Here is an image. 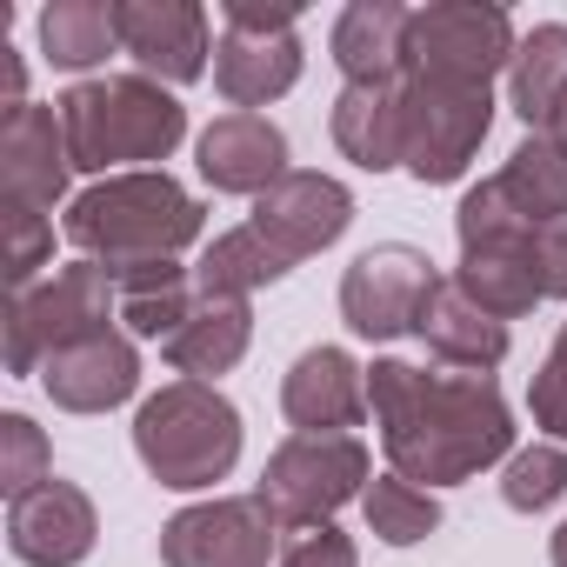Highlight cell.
<instances>
[{
  "mask_svg": "<svg viewBox=\"0 0 567 567\" xmlns=\"http://www.w3.org/2000/svg\"><path fill=\"white\" fill-rule=\"evenodd\" d=\"M368 414L381 427L388 467L414 487H461L514 454V408L494 374L414 368L381 354L368 368Z\"/></svg>",
  "mask_w": 567,
  "mask_h": 567,
  "instance_id": "cell-1",
  "label": "cell"
},
{
  "mask_svg": "<svg viewBox=\"0 0 567 567\" xmlns=\"http://www.w3.org/2000/svg\"><path fill=\"white\" fill-rule=\"evenodd\" d=\"M61 234L81 260L101 267H141V260H181V247H194L207 234V207L167 174H107L94 187H81L61 214Z\"/></svg>",
  "mask_w": 567,
  "mask_h": 567,
  "instance_id": "cell-2",
  "label": "cell"
},
{
  "mask_svg": "<svg viewBox=\"0 0 567 567\" xmlns=\"http://www.w3.org/2000/svg\"><path fill=\"white\" fill-rule=\"evenodd\" d=\"M61 127H68V154L74 174H147L161 161H174V147L187 141V107L174 87L147 81V74H94L74 81L61 101Z\"/></svg>",
  "mask_w": 567,
  "mask_h": 567,
  "instance_id": "cell-3",
  "label": "cell"
},
{
  "mask_svg": "<svg viewBox=\"0 0 567 567\" xmlns=\"http://www.w3.org/2000/svg\"><path fill=\"white\" fill-rule=\"evenodd\" d=\"M134 454L167 494H207L240 461V408L207 381H167L134 408Z\"/></svg>",
  "mask_w": 567,
  "mask_h": 567,
  "instance_id": "cell-4",
  "label": "cell"
},
{
  "mask_svg": "<svg viewBox=\"0 0 567 567\" xmlns=\"http://www.w3.org/2000/svg\"><path fill=\"white\" fill-rule=\"evenodd\" d=\"M121 321V295H114V274L101 260H68L54 267L41 288L8 295V374L14 381H41V368L94 334H114Z\"/></svg>",
  "mask_w": 567,
  "mask_h": 567,
  "instance_id": "cell-5",
  "label": "cell"
},
{
  "mask_svg": "<svg viewBox=\"0 0 567 567\" xmlns=\"http://www.w3.org/2000/svg\"><path fill=\"white\" fill-rule=\"evenodd\" d=\"M368 481H374V454H368L361 434H288L267 454L254 501L288 534V527L334 520L348 501L368 494Z\"/></svg>",
  "mask_w": 567,
  "mask_h": 567,
  "instance_id": "cell-6",
  "label": "cell"
},
{
  "mask_svg": "<svg viewBox=\"0 0 567 567\" xmlns=\"http://www.w3.org/2000/svg\"><path fill=\"white\" fill-rule=\"evenodd\" d=\"M308 54H301V14L267 8V0H227L220 41H214V87L234 114H260L280 94H295Z\"/></svg>",
  "mask_w": 567,
  "mask_h": 567,
  "instance_id": "cell-7",
  "label": "cell"
},
{
  "mask_svg": "<svg viewBox=\"0 0 567 567\" xmlns=\"http://www.w3.org/2000/svg\"><path fill=\"white\" fill-rule=\"evenodd\" d=\"M514 21L494 0H434L414 8L408 21V74L427 81H467V87H494V74L514 68Z\"/></svg>",
  "mask_w": 567,
  "mask_h": 567,
  "instance_id": "cell-8",
  "label": "cell"
},
{
  "mask_svg": "<svg viewBox=\"0 0 567 567\" xmlns=\"http://www.w3.org/2000/svg\"><path fill=\"white\" fill-rule=\"evenodd\" d=\"M408 174L421 187H447L474 167L487 127H494V87H467V81H427L408 74Z\"/></svg>",
  "mask_w": 567,
  "mask_h": 567,
  "instance_id": "cell-9",
  "label": "cell"
},
{
  "mask_svg": "<svg viewBox=\"0 0 567 567\" xmlns=\"http://www.w3.org/2000/svg\"><path fill=\"white\" fill-rule=\"evenodd\" d=\"M434 288H441V267L421 247H408V240L368 247L341 274V321L361 341H401L421 328V308L434 301Z\"/></svg>",
  "mask_w": 567,
  "mask_h": 567,
  "instance_id": "cell-10",
  "label": "cell"
},
{
  "mask_svg": "<svg viewBox=\"0 0 567 567\" xmlns=\"http://www.w3.org/2000/svg\"><path fill=\"white\" fill-rule=\"evenodd\" d=\"M280 560V527L254 494H214L161 527V567H267Z\"/></svg>",
  "mask_w": 567,
  "mask_h": 567,
  "instance_id": "cell-11",
  "label": "cell"
},
{
  "mask_svg": "<svg viewBox=\"0 0 567 567\" xmlns=\"http://www.w3.org/2000/svg\"><path fill=\"white\" fill-rule=\"evenodd\" d=\"M247 227H260L280 254L301 267V260L328 254V247L354 227V194H348V181H334V174H321V167H288V174H280V181L254 200V220H247Z\"/></svg>",
  "mask_w": 567,
  "mask_h": 567,
  "instance_id": "cell-12",
  "label": "cell"
},
{
  "mask_svg": "<svg viewBox=\"0 0 567 567\" xmlns=\"http://www.w3.org/2000/svg\"><path fill=\"white\" fill-rule=\"evenodd\" d=\"M121 54L161 87H194L214 68V21L200 0H121Z\"/></svg>",
  "mask_w": 567,
  "mask_h": 567,
  "instance_id": "cell-13",
  "label": "cell"
},
{
  "mask_svg": "<svg viewBox=\"0 0 567 567\" xmlns=\"http://www.w3.org/2000/svg\"><path fill=\"white\" fill-rule=\"evenodd\" d=\"M74 181V154H68V127L61 107H21L0 121V207H28V214H54L68 200Z\"/></svg>",
  "mask_w": 567,
  "mask_h": 567,
  "instance_id": "cell-14",
  "label": "cell"
},
{
  "mask_svg": "<svg viewBox=\"0 0 567 567\" xmlns=\"http://www.w3.org/2000/svg\"><path fill=\"white\" fill-rule=\"evenodd\" d=\"M94 540H101V514L74 481H41L28 501L8 507V554L21 567H81Z\"/></svg>",
  "mask_w": 567,
  "mask_h": 567,
  "instance_id": "cell-15",
  "label": "cell"
},
{
  "mask_svg": "<svg viewBox=\"0 0 567 567\" xmlns=\"http://www.w3.org/2000/svg\"><path fill=\"white\" fill-rule=\"evenodd\" d=\"M280 414L295 434H354L368 421V368L334 341L308 348L280 381Z\"/></svg>",
  "mask_w": 567,
  "mask_h": 567,
  "instance_id": "cell-16",
  "label": "cell"
},
{
  "mask_svg": "<svg viewBox=\"0 0 567 567\" xmlns=\"http://www.w3.org/2000/svg\"><path fill=\"white\" fill-rule=\"evenodd\" d=\"M194 167H200V181L214 194L260 200L280 174H288V134H280L267 114H220L194 141Z\"/></svg>",
  "mask_w": 567,
  "mask_h": 567,
  "instance_id": "cell-17",
  "label": "cell"
},
{
  "mask_svg": "<svg viewBox=\"0 0 567 567\" xmlns=\"http://www.w3.org/2000/svg\"><path fill=\"white\" fill-rule=\"evenodd\" d=\"M41 388L61 414H107V408L141 394V341L121 334V328L94 334V341H74L41 368Z\"/></svg>",
  "mask_w": 567,
  "mask_h": 567,
  "instance_id": "cell-18",
  "label": "cell"
},
{
  "mask_svg": "<svg viewBox=\"0 0 567 567\" xmlns=\"http://www.w3.org/2000/svg\"><path fill=\"white\" fill-rule=\"evenodd\" d=\"M408 21H414V8H401V0H348L328 34L341 81L348 87L408 81Z\"/></svg>",
  "mask_w": 567,
  "mask_h": 567,
  "instance_id": "cell-19",
  "label": "cell"
},
{
  "mask_svg": "<svg viewBox=\"0 0 567 567\" xmlns=\"http://www.w3.org/2000/svg\"><path fill=\"white\" fill-rule=\"evenodd\" d=\"M328 134L361 174L408 167V94H401V81H388V87H341L334 107H328Z\"/></svg>",
  "mask_w": 567,
  "mask_h": 567,
  "instance_id": "cell-20",
  "label": "cell"
},
{
  "mask_svg": "<svg viewBox=\"0 0 567 567\" xmlns=\"http://www.w3.org/2000/svg\"><path fill=\"white\" fill-rule=\"evenodd\" d=\"M247 341H254V308L240 301V295H207L200 288V301H194V315L181 321V334L161 348L167 354V368L181 374V381H220V374H234L240 361H247Z\"/></svg>",
  "mask_w": 567,
  "mask_h": 567,
  "instance_id": "cell-21",
  "label": "cell"
},
{
  "mask_svg": "<svg viewBox=\"0 0 567 567\" xmlns=\"http://www.w3.org/2000/svg\"><path fill=\"white\" fill-rule=\"evenodd\" d=\"M421 348L441 361V368H461V374H494L507 361V328L494 315H481L454 280H441L434 301L421 308Z\"/></svg>",
  "mask_w": 567,
  "mask_h": 567,
  "instance_id": "cell-22",
  "label": "cell"
},
{
  "mask_svg": "<svg viewBox=\"0 0 567 567\" xmlns=\"http://www.w3.org/2000/svg\"><path fill=\"white\" fill-rule=\"evenodd\" d=\"M107 274H114V295H121V334H134V341L167 348L200 301V280L181 260H141V267H107Z\"/></svg>",
  "mask_w": 567,
  "mask_h": 567,
  "instance_id": "cell-23",
  "label": "cell"
},
{
  "mask_svg": "<svg viewBox=\"0 0 567 567\" xmlns=\"http://www.w3.org/2000/svg\"><path fill=\"white\" fill-rule=\"evenodd\" d=\"M507 107L527 121V134H554V121L567 114V28L560 21L520 34L514 68H507Z\"/></svg>",
  "mask_w": 567,
  "mask_h": 567,
  "instance_id": "cell-24",
  "label": "cell"
},
{
  "mask_svg": "<svg viewBox=\"0 0 567 567\" xmlns=\"http://www.w3.org/2000/svg\"><path fill=\"white\" fill-rule=\"evenodd\" d=\"M41 54L48 68L94 81V68L121 54V0H54V8H41Z\"/></svg>",
  "mask_w": 567,
  "mask_h": 567,
  "instance_id": "cell-25",
  "label": "cell"
},
{
  "mask_svg": "<svg viewBox=\"0 0 567 567\" xmlns=\"http://www.w3.org/2000/svg\"><path fill=\"white\" fill-rule=\"evenodd\" d=\"M288 274H295V260L280 254L260 227L214 234L207 254H200V267H194V280H200L207 295H240V301H254L260 288H274V280H288Z\"/></svg>",
  "mask_w": 567,
  "mask_h": 567,
  "instance_id": "cell-26",
  "label": "cell"
},
{
  "mask_svg": "<svg viewBox=\"0 0 567 567\" xmlns=\"http://www.w3.org/2000/svg\"><path fill=\"white\" fill-rule=\"evenodd\" d=\"M494 181H501V194L514 200L520 220H534V227L567 220V147L554 134H527Z\"/></svg>",
  "mask_w": 567,
  "mask_h": 567,
  "instance_id": "cell-27",
  "label": "cell"
},
{
  "mask_svg": "<svg viewBox=\"0 0 567 567\" xmlns=\"http://www.w3.org/2000/svg\"><path fill=\"white\" fill-rule=\"evenodd\" d=\"M447 280H454V288H461L481 315H494L501 328L520 321V315H534V308L547 301L527 254H461V267H454Z\"/></svg>",
  "mask_w": 567,
  "mask_h": 567,
  "instance_id": "cell-28",
  "label": "cell"
},
{
  "mask_svg": "<svg viewBox=\"0 0 567 567\" xmlns=\"http://www.w3.org/2000/svg\"><path fill=\"white\" fill-rule=\"evenodd\" d=\"M361 514H368V534L388 540V547H421L434 527H441V501L401 474H374L368 494H361Z\"/></svg>",
  "mask_w": 567,
  "mask_h": 567,
  "instance_id": "cell-29",
  "label": "cell"
},
{
  "mask_svg": "<svg viewBox=\"0 0 567 567\" xmlns=\"http://www.w3.org/2000/svg\"><path fill=\"white\" fill-rule=\"evenodd\" d=\"M501 501L514 514H547L554 501H567V447L560 441L514 447L507 467H501Z\"/></svg>",
  "mask_w": 567,
  "mask_h": 567,
  "instance_id": "cell-30",
  "label": "cell"
},
{
  "mask_svg": "<svg viewBox=\"0 0 567 567\" xmlns=\"http://www.w3.org/2000/svg\"><path fill=\"white\" fill-rule=\"evenodd\" d=\"M41 481H54V447H48V434H41L28 414H0V494H8V507L28 501Z\"/></svg>",
  "mask_w": 567,
  "mask_h": 567,
  "instance_id": "cell-31",
  "label": "cell"
},
{
  "mask_svg": "<svg viewBox=\"0 0 567 567\" xmlns=\"http://www.w3.org/2000/svg\"><path fill=\"white\" fill-rule=\"evenodd\" d=\"M0 234H8V295L41 288V267L54 260V214H28V207H0Z\"/></svg>",
  "mask_w": 567,
  "mask_h": 567,
  "instance_id": "cell-32",
  "label": "cell"
},
{
  "mask_svg": "<svg viewBox=\"0 0 567 567\" xmlns=\"http://www.w3.org/2000/svg\"><path fill=\"white\" fill-rule=\"evenodd\" d=\"M527 414H534V427H540L547 441L567 447V321H560V334H554L540 374L527 381Z\"/></svg>",
  "mask_w": 567,
  "mask_h": 567,
  "instance_id": "cell-33",
  "label": "cell"
},
{
  "mask_svg": "<svg viewBox=\"0 0 567 567\" xmlns=\"http://www.w3.org/2000/svg\"><path fill=\"white\" fill-rule=\"evenodd\" d=\"M274 567H361V547L341 520H315V527H288L280 534V560Z\"/></svg>",
  "mask_w": 567,
  "mask_h": 567,
  "instance_id": "cell-34",
  "label": "cell"
},
{
  "mask_svg": "<svg viewBox=\"0 0 567 567\" xmlns=\"http://www.w3.org/2000/svg\"><path fill=\"white\" fill-rule=\"evenodd\" d=\"M527 260H534L540 295H547V301H567V220H547V227H534V240H527Z\"/></svg>",
  "mask_w": 567,
  "mask_h": 567,
  "instance_id": "cell-35",
  "label": "cell"
},
{
  "mask_svg": "<svg viewBox=\"0 0 567 567\" xmlns=\"http://www.w3.org/2000/svg\"><path fill=\"white\" fill-rule=\"evenodd\" d=\"M0 81H8V107H0V121H8V114L28 107V68H21V54L8 41H0Z\"/></svg>",
  "mask_w": 567,
  "mask_h": 567,
  "instance_id": "cell-36",
  "label": "cell"
},
{
  "mask_svg": "<svg viewBox=\"0 0 567 567\" xmlns=\"http://www.w3.org/2000/svg\"><path fill=\"white\" fill-rule=\"evenodd\" d=\"M547 560H554V567H567V520L554 527V540H547Z\"/></svg>",
  "mask_w": 567,
  "mask_h": 567,
  "instance_id": "cell-37",
  "label": "cell"
},
{
  "mask_svg": "<svg viewBox=\"0 0 567 567\" xmlns=\"http://www.w3.org/2000/svg\"><path fill=\"white\" fill-rule=\"evenodd\" d=\"M554 141H560V147H567V114H560V121H554Z\"/></svg>",
  "mask_w": 567,
  "mask_h": 567,
  "instance_id": "cell-38",
  "label": "cell"
}]
</instances>
